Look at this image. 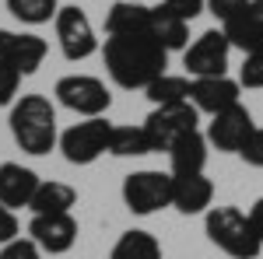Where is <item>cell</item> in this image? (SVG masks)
<instances>
[{
	"mask_svg": "<svg viewBox=\"0 0 263 259\" xmlns=\"http://www.w3.org/2000/svg\"><path fill=\"white\" fill-rule=\"evenodd\" d=\"M246 217H249V228L256 231V238L263 242V196L256 200V203H253L249 210H246Z\"/></svg>",
	"mask_w": 263,
	"mask_h": 259,
	"instance_id": "1f68e13d",
	"label": "cell"
},
{
	"mask_svg": "<svg viewBox=\"0 0 263 259\" xmlns=\"http://www.w3.org/2000/svg\"><path fill=\"white\" fill-rule=\"evenodd\" d=\"M53 95L63 109L78 112L84 119H95V116H105L109 105H112V95L105 88V81L91 77V74H67V77L57 81Z\"/></svg>",
	"mask_w": 263,
	"mask_h": 259,
	"instance_id": "8992f818",
	"label": "cell"
},
{
	"mask_svg": "<svg viewBox=\"0 0 263 259\" xmlns=\"http://www.w3.org/2000/svg\"><path fill=\"white\" fill-rule=\"evenodd\" d=\"M239 84L249 91H263V49L260 53H246L242 67H239Z\"/></svg>",
	"mask_w": 263,
	"mask_h": 259,
	"instance_id": "d4e9b609",
	"label": "cell"
},
{
	"mask_svg": "<svg viewBox=\"0 0 263 259\" xmlns=\"http://www.w3.org/2000/svg\"><path fill=\"white\" fill-rule=\"evenodd\" d=\"M203 231H207L211 245H218L224 256H232V259L263 256V242L256 238V231L249 228V217L239 207H211L203 214Z\"/></svg>",
	"mask_w": 263,
	"mask_h": 259,
	"instance_id": "3957f363",
	"label": "cell"
},
{
	"mask_svg": "<svg viewBox=\"0 0 263 259\" xmlns=\"http://www.w3.org/2000/svg\"><path fill=\"white\" fill-rule=\"evenodd\" d=\"M207 133L200 130H193V133H186L172 144V151H168V172L172 175H200L203 168H207Z\"/></svg>",
	"mask_w": 263,
	"mask_h": 259,
	"instance_id": "e0dca14e",
	"label": "cell"
},
{
	"mask_svg": "<svg viewBox=\"0 0 263 259\" xmlns=\"http://www.w3.org/2000/svg\"><path fill=\"white\" fill-rule=\"evenodd\" d=\"M249 0H207V11L214 14V18L221 21V25H228V21L235 18L239 11H242Z\"/></svg>",
	"mask_w": 263,
	"mask_h": 259,
	"instance_id": "4dcf8cb0",
	"label": "cell"
},
{
	"mask_svg": "<svg viewBox=\"0 0 263 259\" xmlns=\"http://www.w3.org/2000/svg\"><path fill=\"white\" fill-rule=\"evenodd\" d=\"M0 259H42V249L32 238H14L0 249Z\"/></svg>",
	"mask_w": 263,
	"mask_h": 259,
	"instance_id": "4316f807",
	"label": "cell"
},
{
	"mask_svg": "<svg viewBox=\"0 0 263 259\" xmlns=\"http://www.w3.org/2000/svg\"><path fill=\"white\" fill-rule=\"evenodd\" d=\"M78 207V189L67 186V182H57V179H42L39 193L32 200V214H70Z\"/></svg>",
	"mask_w": 263,
	"mask_h": 259,
	"instance_id": "ffe728a7",
	"label": "cell"
},
{
	"mask_svg": "<svg viewBox=\"0 0 263 259\" xmlns=\"http://www.w3.org/2000/svg\"><path fill=\"white\" fill-rule=\"evenodd\" d=\"M253 130H256V123H253V112L246 109L242 102L239 105H232V109H224L218 116H211L207 123V144L211 147H218L224 154H239L246 147V140L253 137Z\"/></svg>",
	"mask_w": 263,
	"mask_h": 259,
	"instance_id": "9c48e42d",
	"label": "cell"
},
{
	"mask_svg": "<svg viewBox=\"0 0 263 259\" xmlns=\"http://www.w3.org/2000/svg\"><path fill=\"white\" fill-rule=\"evenodd\" d=\"M109 137H112V123L105 116H95V119L74 123L70 130H63L60 151L70 165H91L102 154H109Z\"/></svg>",
	"mask_w": 263,
	"mask_h": 259,
	"instance_id": "ba28073f",
	"label": "cell"
},
{
	"mask_svg": "<svg viewBox=\"0 0 263 259\" xmlns=\"http://www.w3.org/2000/svg\"><path fill=\"white\" fill-rule=\"evenodd\" d=\"M228 56H232V42L224 35V28H207L203 35L190 42L182 49V67L186 77H224L228 74Z\"/></svg>",
	"mask_w": 263,
	"mask_h": 259,
	"instance_id": "52a82bcc",
	"label": "cell"
},
{
	"mask_svg": "<svg viewBox=\"0 0 263 259\" xmlns=\"http://www.w3.org/2000/svg\"><path fill=\"white\" fill-rule=\"evenodd\" d=\"M49 53L46 39L32 35V32H11V28H0V60H7L11 67H18L21 74H35Z\"/></svg>",
	"mask_w": 263,
	"mask_h": 259,
	"instance_id": "7c38bea8",
	"label": "cell"
},
{
	"mask_svg": "<svg viewBox=\"0 0 263 259\" xmlns=\"http://www.w3.org/2000/svg\"><path fill=\"white\" fill-rule=\"evenodd\" d=\"M11 137L25 154H49L60 144V130H57V109L46 95H21L11 105Z\"/></svg>",
	"mask_w": 263,
	"mask_h": 259,
	"instance_id": "7a4b0ae2",
	"label": "cell"
},
{
	"mask_svg": "<svg viewBox=\"0 0 263 259\" xmlns=\"http://www.w3.org/2000/svg\"><path fill=\"white\" fill-rule=\"evenodd\" d=\"M232 49H242V53H260L263 49V0H249L235 18L221 25Z\"/></svg>",
	"mask_w": 263,
	"mask_h": 259,
	"instance_id": "9a60e30c",
	"label": "cell"
},
{
	"mask_svg": "<svg viewBox=\"0 0 263 259\" xmlns=\"http://www.w3.org/2000/svg\"><path fill=\"white\" fill-rule=\"evenodd\" d=\"M39 186H42V179L32 168H25L18 161H4V165H0V203H4V207H11V210L32 207Z\"/></svg>",
	"mask_w": 263,
	"mask_h": 259,
	"instance_id": "5bb4252c",
	"label": "cell"
},
{
	"mask_svg": "<svg viewBox=\"0 0 263 259\" xmlns=\"http://www.w3.org/2000/svg\"><path fill=\"white\" fill-rule=\"evenodd\" d=\"M21 74L18 67H11L7 60H0V105H14L18 102V88H21Z\"/></svg>",
	"mask_w": 263,
	"mask_h": 259,
	"instance_id": "484cf974",
	"label": "cell"
},
{
	"mask_svg": "<svg viewBox=\"0 0 263 259\" xmlns=\"http://www.w3.org/2000/svg\"><path fill=\"white\" fill-rule=\"evenodd\" d=\"M123 203L137 217H147V214H158L165 207H172V172H155V168L130 172L123 179Z\"/></svg>",
	"mask_w": 263,
	"mask_h": 259,
	"instance_id": "5b68a950",
	"label": "cell"
},
{
	"mask_svg": "<svg viewBox=\"0 0 263 259\" xmlns=\"http://www.w3.org/2000/svg\"><path fill=\"white\" fill-rule=\"evenodd\" d=\"M190 91H193V81L186 74H162L155 84L144 88V95L151 105H176V102H190Z\"/></svg>",
	"mask_w": 263,
	"mask_h": 259,
	"instance_id": "7402d4cb",
	"label": "cell"
},
{
	"mask_svg": "<svg viewBox=\"0 0 263 259\" xmlns=\"http://www.w3.org/2000/svg\"><path fill=\"white\" fill-rule=\"evenodd\" d=\"M162 4L172 11V14H179L182 21H193V18H200L203 11H207V0H162Z\"/></svg>",
	"mask_w": 263,
	"mask_h": 259,
	"instance_id": "f1b7e54d",
	"label": "cell"
},
{
	"mask_svg": "<svg viewBox=\"0 0 263 259\" xmlns=\"http://www.w3.org/2000/svg\"><path fill=\"white\" fill-rule=\"evenodd\" d=\"M28 238L49 256L70 252L78 242V221H74V214H32Z\"/></svg>",
	"mask_w": 263,
	"mask_h": 259,
	"instance_id": "8fae6325",
	"label": "cell"
},
{
	"mask_svg": "<svg viewBox=\"0 0 263 259\" xmlns=\"http://www.w3.org/2000/svg\"><path fill=\"white\" fill-rule=\"evenodd\" d=\"M239 158H242L246 165H253V168H263V126L253 130V137L246 140V147L239 151Z\"/></svg>",
	"mask_w": 263,
	"mask_h": 259,
	"instance_id": "83f0119b",
	"label": "cell"
},
{
	"mask_svg": "<svg viewBox=\"0 0 263 259\" xmlns=\"http://www.w3.org/2000/svg\"><path fill=\"white\" fill-rule=\"evenodd\" d=\"M18 231H21V224H18V214H14L11 207H4V203H0V249H4L7 242L21 238Z\"/></svg>",
	"mask_w": 263,
	"mask_h": 259,
	"instance_id": "f546056e",
	"label": "cell"
},
{
	"mask_svg": "<svg viewBox=\"0 0 263 259\" xmlns=\"http://www.w3.org/2000/svg\"><path fill=\"white\" fill-rule=\"evenodd\" d=\"M7 11L25 25H46V21H57L60 0H7Z\"/></svg>",
	"mask_w": 263,
	"mask_h": 259,
	"instance_id": "cb8c5ba5",
	"label": "cell"
},
{
	"mask_svg": "<svg viewBox=\"0 0 263 259\" xmlns=\"http://www.w3.org/2000/svg\"><path fill=\"white\" fill-rule=\"evenodd\" d=\"M57 42H60V53L67 56L70 63L78 60H88L95 49H99V39H95V28L84 14L81 7H60L57 14Z\"/></svg>",
	"mask_w": 263,
	"mask_h": 259,
	"instance_id": "30bf717a",
	"label": "cell"
},
{
	"mask_svg": "<svg viewBox=\"0 0 263 259\" xmlns=\"http://www.w3.org/2000/svg\"><path fill=\"white\" fill-rule=\"evenodd\" d=\"M214 203V182L207 175H172V207L193 217V214H207Z\"/></svg>",
	"mask_w": 263,
	"mask_h": 259,
	"instance_id": "2e32d148",
	"label": "cell"
},
{
	"mask_svg": "<svg viewBox=\"0 0 263 259\" xmlns=\"http://www.w3.org/2000/svg\"><path fill=\"white\" fill-rule=\"evenodd\" d=\"M151 32V7L137 0H116L105 14V35H137Z\"/></svg>",
	"mask_w": 263,
	"mask_h": 259,
	"instance_id": "ac0fdd59",
	"label": "cell"
},
{
	"mask_svg": "<svg viewBox=\"0 0 263 259\" xmlns=\"http://www.w3.org/2000/svg\"><path fill=\"white\" fill-rule=\"evenodd\" d=\"M190 102L207 116H218V112L242 102V84H239V77H228V74L224 77H197L193 91H190Z\"/></svg>",
	"mask_w": 263,
	"mask_h": 259,
	"instance_id": "4fadbf2b",
	"label": "cell"
},
{
	"mask_svg": "<svg viewBox=\"0 0 263 259\" xmlns=\"http://www.w3.org/2000/svg\"><path fill=\"white\" fill-rule=\"evenodd\" d=\"M109 259H162V245H158V238L151 231L130 228V231H123L116 238Z\"/></svg>",
	"mask_w": 263,
	"mask_h": 259,
	"instance_id": "44dd1931",
	"label": "cell"
},
{
	"mask_svg": "<svg viewBox=\"0 0 263 259\" xmlns=\"http://www.w3.org/2000/svg\"><path fill=\"white\" fill-rule=\"evenodd\" d=\"M102 56H105V70L109 77L116 81L120 88H147L155 81L168 74V49L155 39L151 32H137V35H109L102 46Z\"/></svg>",
	"mask_w": 263,
	"mask_h": 259,
	"instance_id": "6da1fadb",
	"label": "cell"
},
{
	"mask_svg": "<svg viewBox=\"0 0 263 259\" xmlns=\"http://www.w3.org/2000/svg\"><path fill=\"white\" fill-rule=\"evenodd\" d=\"M109 154H116V158H144V154H151V140L144 133V126H112Z\"/></svg>",
	"mask_w": 263,
	"mask_h": 259,
	"instance_id": "603a6c76",
	"label": "cell"
},
{
	"mask_svg": "<svg viewBox=\"0 0 263 259\" xmlns=\"http://www.w3.org/2000/svg\"><path fill=\"white\" fill-rule=\"evenodd\" d=\"M141 126H144V133H147V140H151V154H155V151H158V154H162V151L168 154L172 144H176L179 137L200 130V109H197L193 102L155 105Z\"/></svg>",
	"mask_w": 263,
	"mask_h": 259,
	"instance_id": "277c9868",
	"label": "cell"
},
{
	"mask_svg": "<svg viewBox=\"0 0 263 259\" xmlns=\"http://www.w3.org/2000/svg\"><path fill=\"white\" fill-rule=\"evenodd\" d=\"M151 35L162 42L168 53H182L190 46V21L172 14L165 4H155L151 7Z\"/></svg>",
	"mask_w": 263,
	"mask_h": 259,
	"instance_id": "d6986e66",
	"label": "cell"
}]
</instances>
